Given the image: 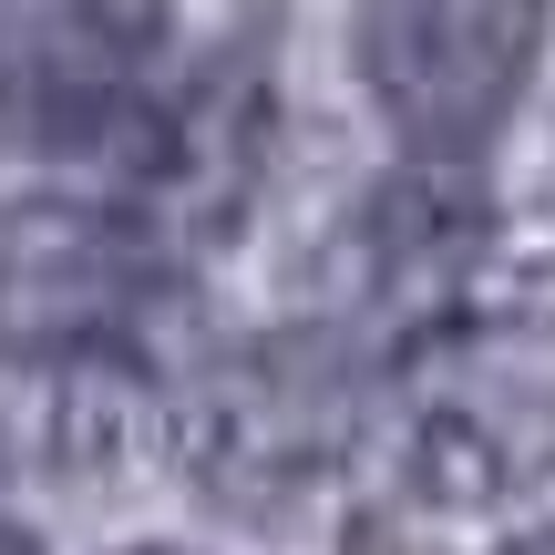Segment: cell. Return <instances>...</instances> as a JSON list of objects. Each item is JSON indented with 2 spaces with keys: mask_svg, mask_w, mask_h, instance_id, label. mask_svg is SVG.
<instances>
[{
  "mask_svg": "<svg viewBox=\"0 0 555 555\" xmlns=\"http://www.w3.org/2000/svg\"><path fill=\"white\" fill-rule=\"evenodd\" d=\"M268 165V93L258 73H185L165 82V103L144 114V134L124 144L134 206H155L165 227H227L247 206Z\"/></svg>",
  "mask_w": 555,
  "mask_h": 555,
  "instance_id": "cell-6",
  "label": "cell"
},
{
  "mask_svg": "<svg viewBox=\"0 0 555 555\" xmlns=\"http://www.w3.org/2000/svg\"><path fill=\"white\" fill-rule=\"evenodd\" d=\"M0 11H11V0H0Z\"/></svg>",
  "mask_w": 555,
  "mask_h": 555,
  "instance_id": "cell-11",
  "label": "cell"
},
{
  "mask_svg": "<svg viewBox=\"0 0 555 555\" xmlns=\"http://www.w3.org/2000/svg\"><path fill=\"white\" fill-rule=\"evenodd\" d=\"M165 103L155 0H11L0 11V124L31 155H114Z\"/></svg>",
  "mask_w": 555,
  "mask_h": 555,
  "instance_id": "cell-5",
  "label": "cell"
},
{
  "mask_svg": "<svg viewBox=\"0 0 555 555\" xmlns=\"http://www.w3.org/2000/svg\"><path fill=\"white\" fill-rule=\"evenodd\" d=\"M0 555H41L31 535H21V525H0Z\"/></svg>",
  "mask_w": 555,
  "mask_h": 555,
  "instance_id": "cell-9",
  "label": "cell"
},
{
  "mask_svg": "<svg viewBox=\"0 0 555 555\" xmlns=\"http://www.w3.org/2000/svg\"><path fill=\"white\" fill-rule=\"evenodd\" d=\"M504 555H555V525H535V535H515Z\"/></svg>",
  "mask_w": 555,
  "mask_h": 555,
  "instance_id": "cell-8",
  "label": "cell"
},
{
  "mask_svg": "<svg viewBox=\"0 0 555 555\" xmlns=\"http://www.w3.org/2000/svg\"><path fill=\"white\" fill-rule=\"evenodd\" d=\"M401 483L442 515H494L555 474V319L453 298L391 360Z\"/></svg>",
  "mask_w": 555,
  "mask_h": 555,
  "instance_id": "cell-1",
  "label": "cell"
},
{
  "mask_svg": "<svg viewBox=\"0 0 555 555\" xmlns=\"http://www.w3.org/2000/svg\"><path fill=\"white\" fill-rule=\"evenodd\" d=\"M134 555H185V545H134Z\"/></svg>",
  "mask_w": 555,
  "mask_h": 555,
  "instance_id": "cell-10",
  "label": "cell"
},
{
  "mask_svg": "<svg viewBox=\"0 0 555 555\" xmlns=\"http://www.w3.org/2000/svg\"><path fill=\"white\" fill-rule=\"evenodd\" d=\"M350 433H360V380L350 350L319 330L247 339L176 401V463L227 515H288L298 494L339 474Z\"/></svg>",
  "mask_w": 555,
  "mask_h": 555,
  "instance_id": "cell-2",
  "label": "cell"
},
{
  "mask_svg": "<svg viewBox=\"0 0 555 555\" xmlns=\"http://www.w3.org/2000/svg\"><path fill=\"white\" fill-rule=\"evenodd\" d=\"M360 93L422 165H474L525 103L545 0H360Z\"/></svg>",
  "mask_w": 555,
  "mask_h": 555,
  "instance_id": "cell-4",
  "label": "cell"
},
{
  "mask_svg": "<svg viewBox=\"0 0 555 555\" xmlns=\"http://www.w3.org/2000/svg\"><path fill=\"white\" fill-rule=\"evenodd\" d=\"M176 227L114 196H0V360H103L155 319Z\"/></svg>",
  "mask_w": 555,
  "mask_h": 555,
  "instance_id": "cell-3",
  "label": "cell"
},
{
  "mask_svg": "<svg viewBox=\"0 0 555 555\" xmlns=\"http://www.w3.org/2000/svg\"><path fill=\"white\" fill-rule=\"evenodd\" d=\"M483 237H494L483 185L463 176V165H422L412 155V176H391L360 206V288H371V309H391L401 330H422V319H442L453 298H474Z\"/></svg>",
  "mask_w": 555,
  "mask_h": 555,
  "instance_id": "cell-7",
  "label": "cell"
}]
</instances>
